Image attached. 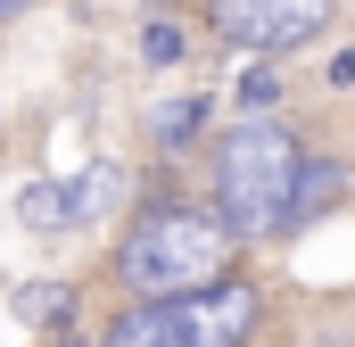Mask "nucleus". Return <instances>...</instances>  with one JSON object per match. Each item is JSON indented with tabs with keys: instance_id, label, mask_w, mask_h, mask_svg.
Listing matches in <instances>:
<instances>
[{
	"instance_id": "1",
	"label": "nucleus",
	"mask_w": 355,
	"mask_h": 347,
	"mask_svg": "<svg viewBox=\"0 0 355 347\" xmlns=\"http://www.w3.org/2000/svg\"><path fill=\"white\" fill-rule=\"evenodd\" d=\"M232 273H240L232 223L207 198H182V190H149L124 215L116 257H107V281L124 298H190V289H215Z\"/></svg>"
},
{
	"instance_id": "2",
	"label": "nucleus",
	"mask_w": 355,
	"mask_h": 347,
	"mask_svg": "<svg viewBox=\"0 0 355 347\" xmlns=\"http://www.w3.org/2000/svg\"><path fill=\"white\" fill-rule=\"evenodd\" d=\"M306 166V141L272 116H240L232 133H215L207 149V207L232 223V240H281V207H289V182Z\"/></svg>"
},
{
	"instance_id": "3",
	"label": "nucleus",
	"mask_w": 355,
	"mask_h": 347,
	"mask_svg": "<svg viewBox=\"0 0 355 347\" xmlns=\"http://www.w3.org/2000/svg\"><path fill=\"white\" fill-rule=\"evenodd\" d=\"M257 323H265V289L232 273L190 298H124V314L99 323V347H248Z\"/></svg>"
},
{
	"instance_id": "4",
	"label": "nucleus",
	"mask_w": 355,
	"mask_h": 347,
	"mask_svg": "<svg viewBox=\"0 0 355 347\" xmlns=\"http://www.w3.org/2000/svg\"><path fill=\"white\" fill-rule=\"evenodd\" d=\"M124 207H132V174L116 166V158H99V166H83L75 182H25L17 223L42 232V240H67V232H91V223H107V215H124Z\"/></svg>"
},
{
	"instance_id": "5",
	"label": "nucleus",
	"mask_w": 355,
	"mask_h": 347,
	"mask_svg": "<svg viewBox=\"0 0 355 347\" xmlns=\"http://www.w3.org/2000/svg\"><path fill=\"white\" fill-rule=\"evenodd\" d=\"M331 8L339 0H207V25H215V42H232L248 58H281V50H306L314 33H331Z\"/></svg>"
},
{
	"instance_id": "6",
	"label": "nucleus",
	"mask_w": 355,
	"mask_h": 347,
	"mask_svg": "<svg viewBox=\"0 0 355 347\" xmlns=\"http://www.w3.org/2000/svg\"><path fill=\"white\" fill-rule=\"evenodd\" d=\"M339 198H347V174L331 166V158H314V149H306V166H297V182H289V207H281V240H289V232H306L314 215H331Z\"/></svg>"
},
{
	"instance_id": "7",
	"label": "nucleus",
	"mask_w": 355,
	"mask_h": 347,
	"mask_svg": "<svg viewBox=\"0 0 355 347\" xmlns=\"http://www.w3.org/2000/svg\"><path fill=\"white\" fill-rule=\"evenodd\" d=\"M75 306H83V289H75V281H42V273H33V281H17V314H25L33 331H50V339H58V331H75Z\"/></svg>"
},
{
	"instance_id": "8",
	"label": "nucleus",
	"mask_w": 355,
	"mask_h": 347,
	"mask_svg": "<svg viewBox=\"0 0 355 347\" xmlns=\"http://www.w3.org/2000/svg\"><path fill=\"white\" fill-rule=\"evenodd\" d=\"M190 133H207V99L190 91V99H166L157 116H149V141L157 149H190Z\"/></svg>"
},
{
	"instance_id": "9",
	"label": "nucleus",
	"mask_w": 355,
	"mask_h": 347,
	"mask_svg": "<svg viewBox=\"0 0 355 347\" xmlns=\"http://www.w3.org/2000/svg\"><path fill=\"white\" fill-rule=\"evenodd\" d=\"M182 50H190V42H182L174 17H149V25H141V67H182Z\"/></svg>"
},
{
	"instance_id": "10",
	"label": "nucleus",
	"mask_w": 355,
	"mask_h": 347,
	"mask_svg": "<svg viewBox=\"0 0 355 347\" xmlns=\"http://www.w3.org/2000/svg\"><path fill=\"white\" fill-rule=\"evenodd\" d=\"M272 99H281V75H272V67H257V75H240V108H257V116H265Z\"/></svg>"
},
{
	"instance_id": "11",
	"label": "nucleus",
	"mask_w": 355,
	"mask_h": 347,
	"mask_svg": "<svg viewBox=\"0 0 355 347\" xmlns=\"http://www.w3.org/2000/svg\"><path fill=\"white\" fill-rule=\"evenodd\" d=\"M331 91H355V42L339 50V58H331Z\"/></svg>"
},
{
	"instance_id": "12",
	"label": "nucleus",
	"mask_w": 355,
	"mask_h": 347,
	"mask_svg": "<svg viewBox=\"0 0 355 347\" xmlns=\"http://www.w3.org/2000/svg\"><path fill=\"white\" fill-rule=\"evenodd\" d=\"M25 8H33V0H0V25H17V17H25Z\"/></svg>"
}]
</instances>
